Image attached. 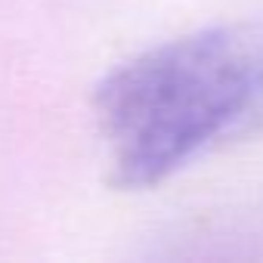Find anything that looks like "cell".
<instances>
[{
	"mask_svg": "<svg viewBox=\"0 0 263 263\" xmlns=\"http://www.w3.org/2000/svg\"><path fill=\"white\" fill-rule=\"evenodd\" d=\"M115 149L111 183L149 189L263 105V37L204 28L111 68L93 90Z\"/></svg>",
	"mask_w": 263,
	"mask_h": 263,
	"instance_id": "6da1fadb",
	"label": "cell"
}]
</instances>
